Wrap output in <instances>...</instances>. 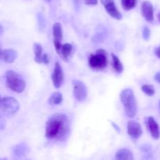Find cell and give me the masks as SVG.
Here are the masks:
<instances>
[{"label":"cell","instance_id":"6","mask_svg":"<svg viewBox=\"0 0 160 160\" xmlns=\"http://www.w3.org/2000/svg\"><path fill=\"white\" fill-rule=\"evenodd\" d=\"M73 95L78 102H84L88 96V91L85 84L83 81L75 80L73 81Z\"/></svg>","mask_w":160,"mask_h":160},{"label":"cell","instance_id":"13","mask_svg":"<svg viewBox=\"0 0 160 160\" xmlns=\"http://www.w3.org/2000/svg\"><path fill=\"white\" fill-rule=\"evenodd\" d=\"M28 151H29V148H28V146L27 145V144L25 143L19 144V145H16L12 148L13 155L17 158L23 157V156H25L28 152Z\"/></svg>","mask_w":160,"mask_h":160},{"label":"cell","instance_id":"28","mask_svg":"<svg viewBox=\"0 0 160 160\" xmlns=\"http://www.w3.org/2000/svg\"><path fill=\"white\" fill-rule=\"evenodd\" d=\"M155 52H156V55L158 56V57L160 59V46L158 47L156 50H155Z\"/></svg>","mask_w":160,"mask_h":160},{"label":"cell","instance_id":"36","mask_svg":"<svg viewBox=\"0 0 160 160\" xmlns=\"http://www.w3.org/2000/svg\"><path fill=\"white\" fill-rule=\"evenodd\" d=\"M0 100H1V97H0Z\"/></svg>","mask_w":160,"mask_h":160},{"label":"cell","instance_id":"3","mask_svg":"<svg viewBox=\"0 0 160 160\" xmlns=\"http://www.w3.org/2000/svg\"><path fill=\"white\" fill-rule=\"evenodd\" d=\"M6 85L13 92L21 93L24 91L26 83L20 74L12 70H9L6 73Z\"/></svg>","mask_w":160,"mask_h":160},{"label":"cell","instance_id":"27","mask_svg":"<svg viewBox=\"0 0 160 160\" xmlns=\"http://www.w3.org/2000/svg\"><path fill=\"white\" fill-rule=\"evenodd\" d=\"M155 80H156L157 82L160 83V72H159V73H157L155 75Z\"/></svg>","mask_w":160,"mask_h":160},{"label":"cell","instance_id":"30","mask_svg":"<svg viewBox=\"0 0 160 160\" xmlns=\"http://www.w3.org/2000/svg\"><path fill=\"white\" fill-rule=\"evenodd\" d=\"M3 32H4V29H3V27L2 26L1 24H0V35H2V34H3Z\"/></svg>","mask_w":160,"mask_h":160},{"label":"cell","instance_id":"11","mask_svg":"<svg viewBox=\"0 0 160 160\" xmlns=\"http://www.w3.org/2000/svg\"><path fill=\"white\" fill-rule=\"evenodd\" d=\"M146 124L152 137L156 140L159 139L160 136L159 127L155 119L152 117H148L146 120Z\"/></svg>","mask_w":160,"mask_h":160},{"label":"cell","instance_id":"22","mask_svg":"<svg viewBox=\"0 0 160 160\" xmlns=\"http://www.w3.org/2000/svg\"><path fill=\"white\" fill-rule=\"evenodd\" d=\"M150 34H151V32H150L149 28L148 27H144L143 31H142V37L144 40L148 41L150 38Z\"/></svg>","mask_w":160,"mask_h":160},{"label":"cell","instance_id":"26","mask_svg":"<svg viewBox=\"0 0 160 160\" xmlns=\"http://www.w3.org/2000/svg\"><path fill=\"white\" fill-rule=\"evenodd\" d=\"M111 125H112V126L113 127L114 129H115L116 131H117V132L119 133V134H120V128H119V127L117 126V125L116 124V123H114V122H111Z\"/></svg>","mask_w":160,"mask_h":160},{"label":"cell","instance_id":"8","mask_svg":"<svg viewBox=\"0 0 160 160\" xmlns=\"http://www.w3.org/2000/svg\"><path fill=\"white\" fill-rule=\"evenodd\" d=\"M128 133L130 137L137 140L142 134V126L135 120H130L128 123Z\"/></svg>","mask_w":160,"mask_h":160},{"label":"cell","instance_id":"10","mask_svg":"<svg viewBox=\"0 0 160 160\" xmlns=\"http://www.w3.org/2000/svg\"><path fill=\"white\" fill-rule=\"evenodd\" d=\"M142 15L149 23L154 20V10L152 4L149 1H145L142 5Z\"/></svg>","mask_w":160,"mask_h":160},{"label":"cell","instance_id":"21","mask_svg":"<svg viewBox=\"0 0 160 160\" xmlns=\"http://www.w3.org/2000/svg\"><path fill=\"white\" fill-rule=\"evenodd\" d=\"M141 88L142 92L148 96H152L155 94V88L151 84H143Z\"/></svg>","mask_w":160,"mask_h":160},{"label":"cell","instance_id":"25","mask_svg":"<svg viewBox=\"0 0 160 160\" xmlns=\"http://www.w3.org/2000/svg\"><path fill=\"white\" fill-rule=\"evenodd\" d=\"M5 125H6L5 120H3V118L1 117V115H0V131H1V130L4 129Z\"/></svg>","mask_w":160,"mask_h":160},{"label":"cell","instance_id":"19","mask_svg":"<svg viewBox=\"0 0 160 160\" xmlns=\"http://www.w3.org/2000/svg\"><path fill=\"white\" fill-rule=\"evenodd\" d=\"M62 102V95L60 92H56L51 95L48 98V103L52 106L54 105H59Z\"/></svg>","mask_w":160,"mask_h":160},{"label":"cell","instance_id":"24","mask_svg":"<svg viewBox=\"0 0 160 160\" xmlns=\"http://www.w3.org/2000/svg\"><path fill=\"white\" fill-rule=\"evenodd\" d=\"M49 62V58L48 57V55L47 54H43V56H42V63L48 64Z\"/></svg>","mask_w":160,"mask_h":160},{"label":"cell","instance_id":"34","mask_svg":"<svg viewBox=\"0 0 160 160\" xmlns=\"http://www.w3.org/2000/svg\"><path fill=\"white\" fill-rule=\"evenodd\" d=\"M46 1H48V2H49V1H51V0H46Z\"/></svg>","mask_w":160,"mask_h":160},{"label":"cell","instance_id":"29","mask_svg":"<svg viewBox=\"0 0 160 160\" xmlns=\"http://www.w3.org/2000/svg\"><path fill=\"white\" fill-rule=\"evenodd\" d=\"M73 2H74L75 3V6H76L77 9H78V8H79V5H80V0H73Z\"/></svg>","mask_w":160,"mask_h":160},{"label":"cell","instance_id":"14","mask_svg":"<svg viewBox=\"0 0 160 160\" xmlns=\"http://www.w3.org/2000/svg\"><path fill=\"white\" fill-rule=\"evenodd\" d=\"M116 159L120 160H133V154L128 148H120L116 153Z\"/></svg>","mask_w":160,"mask_h":160},{"label":"cell","instance_id":"9","mask_svg":"<svg viewBox=\"0 0 160 160\" xmlns=\"http://www.w3.org/2000/svg\"><path fill=\"white\" fill-rule=\"evenodd\" d=\"M102 4L104 5V7L105 9H106V12H108V14H109L111 17L118 20H121L122 14L120 13V11L117 9L114 0H104Z\"/></svg>","mask_w":160,"mask_h":160},{"label":"cell","instance_id":"20","mask_svg":"<svg viewBox=\"0 0 160 160\" xmlns=\"http://www.w3.org/2000/svg\"><path fill=\"white\" fill-rule=\"evenodd\" d=\"M121 4L125 10H131L133 8L135 7L137 4V0H121Z\"/></svg>","mask_w":160,"mask_h":160},{"label":"cell","instance_id":"12","mask_svg":"<svg viewBox=\"0 0 160 160\" xmlns=\"http://www.w3.org/2000/svg\"><path fill=\"white\" fill-rule=\"evenodd\" d=\"M17 52L14 49L9 48V49H5L2 52L0 59H2L6 63H12L17 59Z\"/></svg>","mask_w":160,"mask_h":160},{"label":"cell","instance_id":"5","mask_svg":"<svg viewBox=\"0 0 160 160\" xmlns=\"http://www.w3.org/2000/svg\"><path fill=\"white\" fill-rule=\"evenodd\" d=\"M108 63L106 52L103 49H98L95 54L91 55L89 57L88 64L91 68L96 70H102L106 68Z\"/></svg>","mask_w":160,"mask_h":160},{"label":"cell","instance_id":"31","mask_svg":"<svg viewBox=\"0 0 160 160\" xmlns=\"http://www.w3.org/2000/svg\"><path fill=\"white\" fill-rule=\"evenodd\" d=\"M2 52V46H1V44H0V56H1Z\"/></svg>","mask_w":160,"mask_h":160},{"label":"cell","instance_id":"2","mask_svg":"<svg viewBox=\"0 0 160 160\" xmlns=\"http://www.w3.org/2000/svg\"><path fill=\"white\" fill-rule=\"evenodd\" d=\"M120 98L127 117L130 118L134 117L137 113V102L132 89L126 88L122 91Z\"/></svg>","mask_w":160,"mask_h":160},{"label":"cell","instance_id":"17","mask_svg":"<svg viewBox=\"0 0 160 160\" xmlns=\"http://www.w3.org/2000/svg\"><path fill=\"white\" fill-rule=\"evenodd\" d=\"M112 56V65L115 71L118 73H121L123 71V66L122 64L121 61L120 60L118 56H116L115 54L112 53L111 54Z\"/></svg>","mask_w":160,"mask_h":160},{"label":"cell","instance_id":"16","mask_svg":"<svg viewBox=\"0 0 160 160\" xmlns=\"http://www.w3.org/2000/svg\"><path fill=\"white\" fill-rule=\"evenodd\" d=\"M72 50H73V46H72V45H70V44L69 43L63 44L62 46V49H61V52L60 54H59V56H60L64 61H67L69 56L71 54Z\"/></svg>","mask_w":160,"mask_h":160},{"label":"cell","instance_id":"18","mask_svg":"<svg viewBox=\"0 0 160 160\" xmlns=\"http://www.w3.org/2000/svg\"><path fill=\"white\" fill-rule=\"evenodd\" d=\"M34 61L38 63H42V46L39 43L34 44Z\"/></svg>","mask_w":160,"mask_h":160},{"label":"cell","instance_id":"1","mask_svg":"<svg viewBox=\"0 0 160 160\" xmlns=\"http://www.w3.org/2000/svg\"><path fill=\"white\" fill-rule=\"evenodd\" d=\"M70 131V123L66 115L56 113L48 119L45 124V137L48 140H62Z\"/></svg>","mask_w":160,"mask_h":160},{"label":"cell","instance_id":"7","mask_svg":"<svg viewBox=\"0 0 160 160\" xmlns=\"http://www.w3.org/2000/svg\"><path fill=\"white\" fill-rule=\"evenodd\" d=\"M64 75L63 71L61 65L59 62H56L55 64L54 70H53L52 74V80L53 85L56 88H59L62 86L63 82Z\"/></svg>","mask_w":160,"mask_h":160},{"label":"cell","instance_id":"15","mask_svg":"<svg viewBox=\"0 0 160 160\" xmlns=\"http://www.w3.org/2000/svg\"><path fill=\"white\" fill-rule=\"evenodd\" d=\"M53 42H61L62 39V29L59 23H55L52 27Z\"/></svg>","mask_w":160,"mask_h":160},{"label":"cell","instance_id":"23","mask_svg":"<svg viewBox=\"0 0 160 160\" xmlns=\"http://www.w3.org/2000/svg\"><path fill=\"white\" fill-rule=\"evenodd\" d=\"M85 4L88 6H95L98 4V0H85Z\"/></svg>","mask_w":160,"mask_h":160},{"label":"cell","instance_id":"4","mask_svg":"<svg viewBox=\"0 0 160 160\" xmlns=\"http://www.w3.org/2000/svg\"><path fill=\"white\" fill-rule=\"evenodd\" d=\"M20 109V103L12 97H5L0 100V114L7 117L14 115Z\"/></svg>","mask_w":160,"mask_h":160},{"label":"cell","instance_id":"32","mask_svg":"<svg viewBox=\"0 0 160 160\" xmlns=\"http://www.w3.org/2000/svg\"><path fill=\"white\" fill-rule=\"evenodd\" d=\"M158 20H159V21L160 22V12L159 13V15H158Z\"/></svg>","mask_w":160,"mask_h":160},{"label":"cell","instance_id":"35","mask_svg":"<svg viewBox=\"0 0 160 160\" xmlns=\"http://www.w3.org/2000/svg\"><path fill=\"white\" fill-rule=\"evenodd\" d=\"M159 108H160V100H159Z\"/></svg>","mask_w":160,"mask_h":160},{"label":"cell","instance_id":"33","mask_svg":"<svg viewBox=\"0 0 160 160\" xmlns=\"http://www.w3.org/2000/svg\"><path fill=\"white\" fill-rule=\"evenodd\" d=\"M103 1H104V0H101V2H102V3L103 2Z\"/></svg>","mask_w":160,"mask_h":160}]
</instances>
